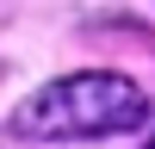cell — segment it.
<instances>
[{
    "instance_id": "6da1fadb",
    "label": "cell",
    "mask_w": 155,
    "mask_h": 149,
    "mask_svg": "<svg viewBox=\"0 0 155 149\" xmlns=\"http://www.w3.org/2000/svg\"><path fill=\"white\" fill-rule=\"evenodd\" d=\"M149 118V93L130 74H68L50 81L12 112V137H44V143H74V137H118Z\"/></svg>"
},
{
    "instance_id": "7a4b0ae2",
    "label": "cell",
    "mask_w": 155,
    "mask_h": 149,
    "mask_svg": "<svg viewBox=\"0 0 155 149\" xmlns=\"http://www.w3.org/2000/svg\"><path fill=\"white\" fill-rule=\"evenodd\" d=\"M143 149H155V137H149V143H143Z\"/></svg>"
}]
</instances>
